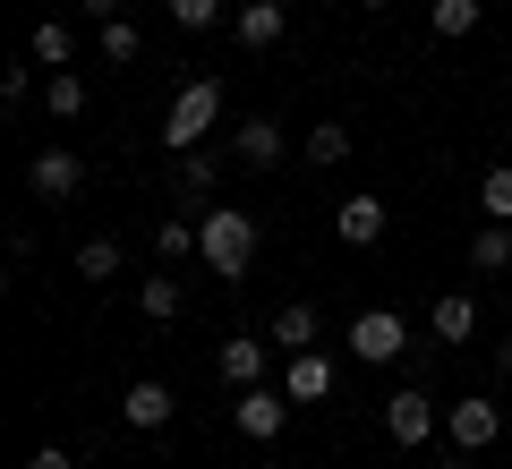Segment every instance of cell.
<instances>
[{
  "instance_id": "cell-1",
  "label": "cell",
  "mask_w": 512,
  "mask_h": 469,
  "mask_svg": "<svg viewBox=\"0 0 512 469\" xmlns=\"http://www.w3.org/2000/svg\"><path fill=\"white\" fill-rule=\"evenodd\" d=\"M197 265L222 273V282H239V273L256 265V214L248 205H214V214L197 222Z\"/></svg>"
},
{
  "instance_id": "cell-2",
  "label": "cell",
  "mask_w": 512,
  "mask_h": 469,
  "mask_svg": "<svg viewBox=\"0 0 512 469\" xmlns=\"http://www.w3.org/2000/svg\"><path fill=\"white\" fill-rule=\"evenodd\" d=\"M214 120H222V86H214V77H188V86L171 94V111H163V145L188 154V145L214 137Z\"/></svg>"
},
{
  "instance_id": "cell-3",
  "label": "cell",
  "mask_w": 512,
  "mask_h": 469,
  "mask_svg": "<svg viewBox=\"0 0 512 469\" xmlns=\"http://www.w3.org/2000/svg\"><path fill=\"white\" fill-rule=\"evenodd\" d=\"M342 342H350V359H359V367H393L410 350V325H402V307H359Z\"/></svg>"
},
{
  "instance_id": "cell-4",
  "label": "cell",
  "mask_w": 512,
  "mask_h": 469,
  "mask_svg": "<svg viewBox=\"0 0 512 469\" xmlns=\"http://www.w3.org/2000/svg\"><path fill=\"white\" fill-rule=\"evenodd\" d=\"M291 410H299V401L282 393V384H248V393H231V427L248 435V444H274V435L291 427Z\"/></svg>"
},
{
  "instance_id": "cell-5",
  "label": "cell",
  "mask_w": 512,
  "mask_h": 469,
  "mask_svg": "<svg viewBox=\"0 0 512 469\" xmlns=\"http://www.w3.org/2000/svg\"><path fill=\"white\" fill-rule=\"evenodd\" d=\"M444 427V410H436V401H427V384H402V393H393V401H384V435H393V444H427V435H436Z\"/></svg>"
},
{
  "instance_id": "cell-6",
  "label": "cell",
  "mask_w": 512,
  "mask_h": 469,
  "mask_svg": "<svg viewBox=\"0 0 512 469\" xmlns=\"http://www.w3.org/2000/svg\"><path fill=\"white\" fill-rule=\"evenodd\" d=\"M26 188H35V197H43V205H69V197H77V188H86V163H77L69 145H43L35 163H26Z\"/></svg>"
},
{
  "instance_id": "cell-7",
  "label": "cell",
  "mask_w": 512,
  "mask_h": 469,
  "mask_svg": "<svg viewBox=\"0 0 512 469\" xmlns=\"http://www.w3.org/2000/svg\"><path fill=\"white\" fill-rule=\"evenodd\" d=\"M282 350L265 342V333H231V342L214 350V367H222V384H231V393H248V384H265V367H274Z\"/></svg>"
},
{
  "instance_id": "cell-8",
  "label": "cell",
  "mask_w": 512,
  "mask_h": 469,
  "mask_svg": "<svg viewBox=\"0 0 512 469\" xmlns=\"http://www.w3.org/2000/svg\"><path fill=\"white\" fill-rule=\"evenodd\" d=\"M171 418H180V401H171V384L163 376H137L120 393V427H137V435H163Z\"/></svg>"
},
{
  "instance_id": "cell-9",
  "label": "cell",
  "mask_w": 512,
  "mask_h": 469,
  "mask_svg": "<svg viewBox=\"0 0 512 469\" xmlns=\"http://www.w3.org/2000/svg\"><path fill=\"white\" fill-rule=\"evenodd\" d=\"M333 384H342V367H333L325 350H291V359H282V393H291L299 410H316V401H333Z\"/></svg>"
},
{
  "instance_id": "cell-10",
  "label": "cell",
  "mask_w": 512,
  "mask_h": 469,
  "mask_svg": "<svg viewBox=\"0 0 512 469\" xmlns=\"http://www.w3.org/2000/svg\"><path fill=\"white\" fill-rule=\"evenodd\" d=\"M444 435H453V444H461V452H487V444H495V435H504V410H495V401H487V393H461V401H453V410H444Z\"/></svg>"
},
{
  "instance_id": "cell-11",
  "label": "cell",
  "mask_w": 512,
  "mask_h": 469,
  "mask_svg": "<svg viewBox=\"0 0 512 469\" xmlns=\"http://www.w3.org/2000/svg\"><path fill=\"white\" fill-rule=\"evenodd\" d=\"M231 35L248 43V52H274V43L291 35V9H282V0H239V9H231Z\"/></svg>"
},
{
  "instance_id": "cell-12",
  "label": "cell",
  "mask_w": 512,
  "mask_h": 469,
  "mask_svg": "<svg viewBox=\"0 0 512 469\" xmlns=\"http://www.w3.org/2000/svg\"><path fill=\"white\" fill-rule=\"evenodd\" d=\"M333 239H342V248H376V239H384V197H367V188L342 197V205H333Z\"/></svg>"
},
{
  "instance_id": "cell-13",
  "label": "cell",
  "mask_w": 512,
  "mask_h": 469,
  "mask_svg": "<svg viewBox=\"0 0 512 469\" xmlns=\"http://www.w3.org/2000/svg\"><path fill=\"white\" fill-rule=\"evenodd\" d=\"M214 188H222V154H214V145H188V154H171V197H214Z\"/></svg>"
},
{
  "instance_id": "cell-14",
  "label": "cell",
  "mask_w": 512,
  "mask_h": 469,
  "mask_svg": "<svg viewBox=\"0 0 512 469\" xmlns=\"http://www.w3.org/2000/svg\"><path fill=\"white\" fill-rule=\"evenodd\" d=\"M231 154H239V163H256V171H274L282 154H291V137H282V120H265V111H256V120H239Z\"/></svg>"
},
{
  "instance_id": "cell-15",
  "label": "cell",
  "mask_w": 512,
  "mask_h": 469,
  "mask_svg": "<svg viewBox=\"0 0 512 469\" xmlns=\"http://www.w3.org/2000/svg\"><path fill=\"white\" fill-rule=\"evenodd\" d=\"M427 333H436V342H470L478 333V299L470 290H444V299L427 307Z\"/></svg>"
},
{
  "instance_id": "cell-16",
  "label": "cell",
  "mask_w": 512,
  "mask_h": 469,
  "mask_svg": "<svg viewBox=\"0 0 512 469\" xmlns=\"http://www.w3.org/2000/svg\"><path fill=\"white\" fill-rule=\"evenodd\" d=\"M265 342L291 359V350H316V307L308 299H291V307H274V325H265Z\"/></svg>"
},
{
  "instance_id": "cell-17",
  "label": "cell",
  "mask_w": 512,
  "mask_h": 469,
  "mask_svg": "<svg viewBox=\"0 0 512 469\" xmlns=\"http://www.w3.org/2000/svg\"><path fill=\"white\" fill-rule=\"evenodd\" d=\"M43 111H52V120H86V77L77 69H43Z\"/></svg>"
},
{
  "instance_id": "cell-18",
  "label": "cell",
  "mask_w": 512,
  "mask_h": 469,
  "mask_svg": "<svg viewBox=\"0 0 512 469\" xmlns=\"http://www.w3.org/2000/svg\"><path fill=\"white\" fill-rule=\"evenodd\" d=\"M26 60H35V69H69V60H77V35H69L60 18H43L35 35H26Z\"/></svg>"
},
{
  "instance_id": "cell-19",
  "label": "cell",
  "mask_w": 512,
  "mask_h": 469,
  "mask_svg": "<svg viewBox=\"0 0 512 469\" xmlns=\"http://www.w3.org/2000/svg\"><path fill=\"white\" fill-rule=\"evenodd\" d=\"M478 18H487V0H427V26H436L444 43H461V35H478Z\"/></svg>"
},
{
  "instance_id": "cell-20",
  "label": "cell",
  "mask_w": 512,
  "mask_h": 469,
  "mask_svg": "<svg viewBox=\"0 0 512 469\" xmlns=\"http://www.w3.org/2000/svg\"><path fill=\"white\" fill-rule=\"evenodd\" d=\"M137 307H146V325H171L188 307V290H180V273H146V290H137Z\"/></svg>"
},
{
  "instance_id": "cell-21",
  "label": "cell",
  "mask_w": 512,
  "mask_h": 469,
  "mask_svg": "<svg viewBox=\"0 0 512 469\" xmlns=\"http://www.w3.org/2000/svg\"><path fill=\"white\" fill-rule=\"evenodd\" d=\"M299 154H308L316 171H333V163H350V128H342V120H316L308 137H299Z\"/></svg>"
},
{
  "instance_id": "cell-22",
  "label": "cell",
  "mask_w": 512,
  "mask_h": 469,
  "mask_svg": "<svg viewBox=\"0 0 512 469\" xmlns=\"http://www.w3.org/2000/svg\"><path fill=\"white\" fill-rule=\"evenodd\" d=\"M470 273H512V222H487L470 239Z\"/></svg>"
},
{
  "instance_id": "cell-23",
  "label": "cell",
  "mask_w": 512,
  "mask_h": 469,
  "mask_svg": "<svg viewBox=\"0 0 512 469\" xmlns=\"http://www.w3.org/2000/svg\"><path fill=\"white\" fill-rule=\"evenodd\" d=\"M94 43H103V60H111V69H128V60L146 52V35H137V18H103V26H94Z\"/></svg>"
},
{
  "instance_id": "cell-24",
  "label": "cell",
  "mask_w": 512,
  "mask_h": 469,
  "mask_svg": "<svg viewBox=\"0 0 512 469\" xmlns=\"http://www.w3.org/2000/svg\"><path fill=\"white\" fill-rule=\"evenodd\" d=\"M478 214H487V222H512V163H487V171H478Z\"/></svg>"
},
{
  "instance_id": "cell-25",
  "label": "cell",
  "mask_w": 512,
  "mask_h": 469,
  "mask_svg": "<svg viewBox=\"0 0 512 469\" xmlns=\"http://www.w3.org/2000/svg\"><path fill=\"white\" fill-rule=\"evenodd\" d=\"M154 256H163V265L197 256V222H188V214H163V222H154Z\"/></svg>"
},
{
  "instance_id": "cell-26",
  "label": "cell",
  "mask_w": 512,
  "mask_h": 469,
  "mask_svg": "<svg viewBox=\"0 0 512 469\" xmlns=\"http://www.w3.org/2000/svg\"><path fill=\"white\" fill-rule=\"evenodd\" d=\"M120 273V239H86L77 248V282H111Z\"/></svg>"
},
{
  "instance_id": "cell-27",
  "label": "cell",
  "mask_w": 512,
  "mask_h": 469,
  "mask_svg": "<svg viewBox=\"0 0 512 469\" xmlns=\"http://www.w3.org/2000/svg\"><path fill=\"white\" fill-rule=\"evenodd\" d=\"M163 9H171V26L205 35V26H222V9H231V0H163Z\"/></svg>"
},
{
  "instance_id": "cell-28",
  "label": "cell",
  "mask_w": 512,
  "mask_h": 469,
  "mask_svg": "<svg viewBox=\"0 0 512 469\" xmlns=\"http://www.w3.org/2000/svg\"><path fill=\"white\" fill-rule=\"evenodd\" d=\"M26 94H35V60H9V69H0V103L18 111Z\"/></svg>"
},
{
  "instance_id": "cell-29",
  "label": "cell",
  "mask_w": 512,
  "mask_h": 469,
  "mask_svg": "<svg viewBox=\"0 0 512 469\" xmlns=\"http://www.w3.org/2000/svg\"><path fill=\"white\" fill-rule=\"evenodd\" d=\"M26 469H77V461H69L60 444H43V452H26Z\"/></svg>"
},
{
  "instance_id": "cell-30",
  "label": "cell",
  "mask_w": 512,
  "mask_h": 469,
  "mask_svg": "<svg viewBox=\"0 0 512 469\" xmlns=\"http://www.w3.org/2000/svg\"><path fill=\"white\" fill-rule=\"evenodd\" d=\"M77 9H86L94 26H103V18H128V0H77Z\"/></svg>"
},
{
  "instance_id": "cell-31",
  "label": "cell",
  "mask_w": 512,
  "mask_h": 469,
  "mask_svg": "<svg viewBox=\"0 0 512 469\" xmlns=\"http://www.w3.org/2000/svg\"><path fill=\"white\" fill-rule=\"evenodd\" d=\"M495 376H512V342H504V350H495Z\"/></svg>"
},
{
  "instance_id": "cell-32",
  "label": "cell",
  "mask_w": 512,
  "mask_h": 469,
  "mask_svg": "<svg viewBox=\"0 0 512 469\" xmlns=\"http://www.w3.org/2000/svg\"><path fill=\"white\" fill-rule=\"evenodd\" d=\"M359 9H393V0H359Z\"/></svg>"
},
{
  "instance_id": "cell-33",
  "label": "cell",
  "mask_w": 512,
  "mask_h": 469,
  "mask_svg": "<svg viewBox=\"0 0 512 469\" xmlns=\"http://www.w3.org/2000/svg\"><path fill=\"white\" fill-rule=\"evenodd\" d=\"M231 9H239V0H231Z\"/></svg>"
}]
</instances>
